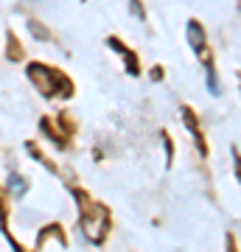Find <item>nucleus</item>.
Here are the masks:
<instances>
[{
  "instance_id": "obj_4",
  "label": "nucleus",
  "mask_w": 241,
  "mask_h": 252,
  "mask_svg": "<svg viewBox=\"0 0 241 252\" xmlns=\"http://www.w3.org/2000/svg\"><path fill=\"white\" fill-rule=\"evenodd\" d=\"M45 244H56L59 250H65V247H68V238H65L62 227H59V224L45 227L42 233H39V238H36V250H42Z\"/></svg>"
},
{
  "instance_id": "obj_1",
  "label": "nucleus",
  "mask_w": 241,
  "mask_h": 252,
  "mask_svg": "<svg viewBox=\"0 0 241 252\" xmlns=\"http://www.w3.org/2000/svg\"><path fill=\"white\" fill-rule=\"evenodd\" d=\"M73 196L79 199V224L84 230L93 244H101L109 233V210L101 202H93V199L84 193V190H73Z\"/></svg>"
},
{
  "instance_id": "obj_3",
  "label": "nucleus",
  "mask_w": 241,
  "mask_h": 252,
  "mask_svg": "<svg viewBox=\"0 0 241 252\" xmlns=\"http://www.w3.org/2000/svg\"><path fill=\"white\" fill-rule=\"evenodd\" d=\"M188 42H191V48L197 51V56L202 59L205 64H210V54H207V39H205V31H202V26H199L197 20H191L188 23Z\"/></svg>"
},
{
  "instance_id": "obj_9",
  "label": "nucleus",
  "mask_w": 241,
  "mask_h": 252,
  "mask_svg": "<svg viewBox=\"0 0 241 252\" xmlns=\"http://www.w3.org/2000/svg\"><path fill=\"white\" fill-rule=\"evenodd\" d=\"M28 28H31V31H34V36L36 39H48V31H42V28H39V23H36V20H31V23H28Z\"/></svg>"
},
{
  "instance_id": "obj_7",
  "label": "nucleus",
  "mask_w": 241,
  "mask_h": 252,
  "mask_svg": "<svg viewBox=\"0 0 241 252\" xmlns=\"http://www.w3.org/2000/svg\"><path fill=\"white\" fill-rule=\"evenodd\" d=\"M9 59L11 62H20L23 59V51H20V42L14 34H9Z\"/></svg>"
},
{
  "instance_id": "obj_8",
  "label": "nucleus",
  "mask_w": 241,
  "mask_h": 252,
  "mask_svg": "<svg viewBox=\"0 0 241 252\" xmlns=\"http://www.w3.org/2000/svg\"><path fill=\"white\" fill-rule=\"evenodd\" d=\"M9 188L14 190L17 196H23V193H26V180H23V177H17V174H11V177H9Z\"/></svg>"
},
{
  "instance_id": "obj_2",
  "label": "nucleus",
  "mask_w": 241,
  "mask_h": 252,
  "mask_svg": "<svg viewBox=\"0 0 241 252\" xmlns=\"http://www.w3.org/2000/svg\"><path fill=\"white\" fill-rule=\"evenodd\" d=\"M28 76L36 84V90L42 93V95H48V98H54V95L70 98L73 95V81L62 70H56V67H45L39 62H31L28 64Z\"/></svg>"
},
{
  "instance_id": "obj_6",
  "label": "nucleus",
  "mask_w": 241,
  "mask_h": 252,
  "mask_svg": "<svg viewBox=\"0 0 241 252\" xmlns=\"http://www.w3.org/2000/svg\"><path fill=\"white\" fill-rule=\"evenodd\" d=\"M182 124H185V129L194 135V140H197V146H199V152L207 154V146H205V137H202V129H199L197 118H194V112H191V109H182Z\"/></svg>"
},
{
  "instance_id": "obj_5",
  "label": "nucleus",
  "mask_w": 241,
  "mask_h": 252,
  "mask_svg": "<svg viewBox=\"0 0 241 252\" xmlns=\"http://www.w3.org/2000/svg\"><path fill=\"white\" fill-rule=\"evenodd\" d=\"M107 42L112 45V51H118V54H124V59H126V70L132 73V76H138V73H140V64H138V56H135L132 51H129V48H126L124 42H121V39H115V36H109Z\"/></svg>"
},
{
  "instance_id": "obj_11",
  "label": "nucleus",
  "mask_w": 241,
  "mask_h": 252,
  "mask_svg": "<svg viewBox=\"0 0 241 252\" xmlns=\"http://www.w3.org/2000/svg\"><path fill=\"white\" fill-rule=\"evenodd\" d=\"M132 11L138 14V17H143V6H140V0H132Z\"/></svg>"
},
{
  "instance_id": "obj_10",
  "label": "nucleus",
  "mask_w": 241,
  "mask_h": 252,
  "mask_svg": "<svg viewBox=\"0 0 241 252\" xmlns=\"http://www.w3.org/2000/svg\"><path fill=\"white\" fill-rule=\"evenodd\" d=\"M6 219H9V213H6V199H3V190H0V227H3V233H6Z\"/></svg>"
}]
</instances>
